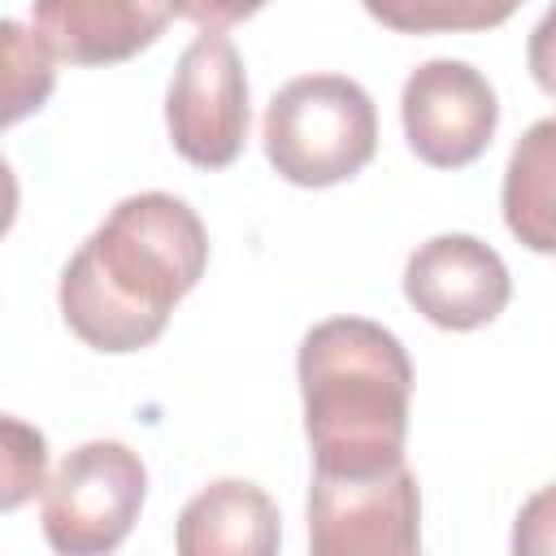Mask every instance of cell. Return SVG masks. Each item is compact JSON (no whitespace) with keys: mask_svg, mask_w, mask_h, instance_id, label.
Returning a JSON list of instances; mask_svg holds the SVG:
<instances>
[{"mask_svg":"<svg viewBox=\"0 0 556 556\" xmlns=\"http://www.w3.org/2000/svg\"><path fill=\"white\" fill-rule=\"evenodd\" d=\"M204 265L208 235L187 200L169 191L126 195L61 269V317L96 352H139L161 339Z\"/></svg>","mask_w":556,"mask_h":556,"instance_id":"1","label":"cell"},{"mask_svg":"<svg viewBox=\"0 0 556 556\" xmlns=\"http://www.w3.org/2000/svg\"><path fill=\"white\" fill-rule=\"evenodd\" d=\"M269 0H178V17L195 22L200 30H226L252 13H261Z\"/></svg>","mask_w":556,"mask_h":556,"instance_id":"17","label":"cell"},{"mask_svg":"<svg viewBox=\"0 0 556 556\" xmlns=\"http://www.w3.org/2000/svg\"><path fill=\"white\" fill-rule=\"evenodd\" d=\"M178 0H30L35 39L70 65H117L152 48Z\"/></svg>","mask_w":556,"mask_h":556,"instance_id":"9","label":"cell"},{"mask_svg":"<svg viewBox=\"0 0 556 556\" xmlns=\"http://www.w3.org/2000/svg\"><path fill=\"white\" fill-rule=\"evenodd\" d=\"M404 300L439 330H478L513 300L500 252L473 235H434L404 265Z\"/></svg>","mask_w":556,"mask_h":556,"instance_id":"8","label":"cell"},{"mask_svg":"<svg viewBox=\"0 0 556 556\" xmlns=\"http://www.w3.org/2000/svg\"><path fill=\"white\" fill-rule=\"evenodd\" d=\"M248 74L239 48L222 30H204L178 56L165 126L174 152L195 169H226L248 143Z\"/></svg>","mask_w":556,"mask_h":556,"instance_id":"6","label":"cell"},{"mask_svg":"<svg viewBox=\"0 0 556 556\" xmlns=\"http://www.w3.org/2000/svg\"><path fill=\"white\" fill-rule=\"evenodd\" d=\"M48 469V443L39 430H30L26 421H17L13 413L4 417V469H0V508L13 513L17 504H26L43 482Z\"/></svg>","mask_w":556,"mask_h":556,"instance_id":"14","label":"cell"},{"mask_svg":"<svg viewBox=\"0 0 556 556\" xmlns=\"http://www.w3.org/2000/svg\"><path fill=\"white\" fill-rule=\"evenodd\" d=\"M504 226L539 256H556V117L534 122L504 169Z\"/></svg>","mask_w":556,"mask_h":556,"instance_id":"11","label":"cell"},{"mask_svg":"<svg viewBox=\"0 0 556 556\" xmlns=\"http://www.w3.org/2000/svg\"><path fill=\"white\" fill-rule=\"evenodd\" d=\"M4 56H9V74H4V122L13 126L17 117H26L30 109H39L52 91V61L48 48L39 39H30L17 22H4Z\"/></svg>","mask_w":556,"mask_h":556,"instance_id":"13","label":"cell"},{"mask_svg":"<svg viewBox=\"0 0 556 556\" xmlns=\"http://www.w3.org/2000/svg\"><path fill=\"white\" fill-rule=\"evenodd\" d=\"M265 156L291 187H334L356 178L378 152V113L348 74H304L274 91L265 109Z\"/></svg>","mask_w":556,"mask_h":556,"instance_id":"3","label":"cell"},{"mask_svg":"<svg viewBox=\"0 0 556 556\" xmlns=\"http://www.w3.org/2000/svg\"><path fill=\"white\" fill-rule=\"evenodd\" d=\"M374 22L400 35H469L504 26L521 0H361Z\"/></svg>","mask_w":556,"mask_h":556,"instance_id":"12","label":"cell"},{"mask_svg":"<svg viewBox=\"0 0 556 556\" xmlns=\"http://www.w3.org/2000/svg\"><path fill=\"white\" fill-rule=\"evenodd\" d=\"M513 552L517 556H547L556 552V482L534 491L513 526Z\"/></svg>","mask_w":556,"mask_h":556,"instance_id":"15","label":"cell"},{"mask_svg":"<svg viewBox=\"0 0 556 556\" xmlns=\"http://www.w3.org/2000/svg\"><path fill=\"white\" fill-rule=\"evenodd\" d=\"M400 122L417 161L434 169H465L495 139V87L469 61H426L408 74L400 91Z\"/></svg>","mask_w":556,"mask_h":556,"instance_id":"7","label":"cell"},{"mask_svg":"<svg viewBox=\"0 0 556 556\" xmlns=\"http://www.w3.org/2000/svg\"><path fill=\"white\" fill-rule=\"evenodd\" d=\"M148 469L135 447L91 439L74 447L43 486V539L61 556H104L139 521Z\"/></svg>","mask_w":556,"mask_h":556,"instance_id":"4","label":"cell"},{"mask_svg":"<svg viewBox=\"0 0 556 556\" xmlns=\"http://www.w3.org/2000/svg\"><path fill=\"white\" fill-rule=\"evenodd\" d=\"M313 556H413L421 547L417 473L400 460L382 473H317L308 486Z\"/></svg>","mask_w":556,"mask_h":556,"instance_id":"5","label":"cell"},{"mask_svg":"<svg viewBox=\"0 0 556 556\" xmlns=\"http://www.w3.org/2000/svg\"><path fill=\"white\" fill-rule=\"evenodd\" d=\"M526 65H530V78L539 83V91H547L556 100V4L539 17V26L530 30V43H526Z\"/></svg>","mask_w":556,"mask_h":556,"instance_id":"16","label":"cell"},{"mask_svg":"<svg viewBox=\"0 0 556 556\" xmlns=\"http://www.w3.org/2000/svg\"><path fill=\"white\" fill-rule=\"evenodd\" d=\"M304 434L317 473H382L404 460L413 361L369 317H330L300 339Z\"/></svg>","mask_w":556,"mask_h":556,"instance_id":"2","label":"cell"},{"mask_svg":"<svg viewBox=\"0 0 556 556\" xmlns=\"http://www.w3.org/2000/svg\"><path fill=\"white\" fill-rule=\"evenodd\" d=\"M282 543L274 500L248 478H217L191 495L174 526L182 556H274Z\"/></svg>","mask_w":556,"mask_h":556,"instance_id":"10","label":"cell"}]
</instances>
